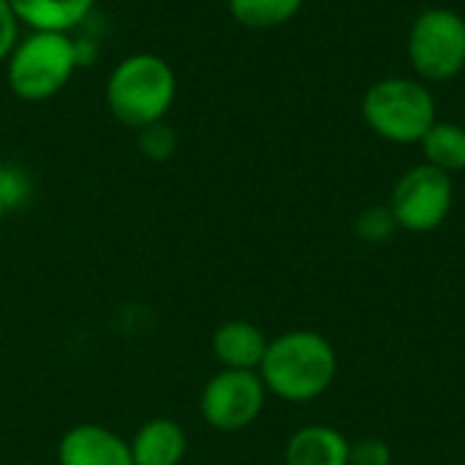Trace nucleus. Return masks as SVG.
<instances>
[{"label":"nucleus","instance_id":"nucleus-6","mask_svg":"<svg viewBox=\"0 0 465 465\" xmlns=\"http://www.w3.org/2000/svg\"><path fill=\"white\" fill-rule=\"evenodd\" d=\"M455 204V185L452 174L420 163L411 166L392 188L390 210L398 221V229H406L411 234H428L436 232L452 213Z\"/></svg>","mask_w":465,"mask_h":465},{"label":"nucleus","instance_id":"nucleus-9","mask_svg":"<svg viewBox=\"0 0 465 465\" xmlns=\"http://www.w3.org/2000/svg\"><path fill=\"white\" fill-rule=\"evenodd\" d=\"M270 338L251 322L232 319L213 332V357L226 371H259Z\"/></svg>","mask_w":465,"mask_h":465},{"label":"nucleus","instance_id":"nucleus-18","mask_svg":"<svg viewBox=\"0 0 465 465\" xmlns=\"http://www.w3.org/2000/svg\"><path fill=\"white\" fill-rule=\"evenodd\" d=\"M349 465H392V450L381 439H360V441H351Z\"/></svg>","mask_w":465,"mask_h":465},{"label":"nucleus","instance_id":"nucleus-1","mask_svg":"<svg viewBox=\"0 0 465 465\" xmlns=\"http://www.w3.org/2000/svg\"><path fill=\"white\" fill-rule=\"evenodd\" d=\"M259 376L267 395L286 403H313L338 379V351L316 330H289L267 343Z\"/></svg>","mask_w":465,"mask_h":465},{"label":"nucleus","instance_id":"nucleus-13","mask_svg":"<svg viewBox=\"0 0 465 465\" xmlns=\"http://www.w3.org/2000/svg\"><path fill=\"white\" fill-rule=\"evenodd\" d=\"M425 163L455 174L465 169V125L436 120L433 128L420 142Z\"/></svg>","mask_w":465,"mask_h":465},{"label":"nucleus","instance_id":"nucleus-3","mask_svg":"<svg viewBox=\"0 0 465 465\" xmlns=\"http://www.w3.org/2000/svg\"><path fill=\"white\" fill-rule=\"evenodd\" d=\"M76 68V44L68 33L30 30L5 60V84L19 101L41 104L54 98Z\"/></svg>","mask_w":465,"mask_h":465},{"label":"nucleus","instance_id":"nucleus-14","mask_svg":"<svg viewBox=\"0 0 465 465\" xmlns=\"http://www.w3.org/2000/svg\"><path fill=\"white\" fill-rule=\"evenodd\" d=\"M229 14L237 25L251 30H272L292 22L305 0H226Z\"/></svg>","mask_w":465,"mask_h":465},{"label":"nucleus","instance_id":"nucleus-4","mask_svg":"<svg viewBox=\"0 0 465 465\" xmlns=\"http://www.w3.org/2000/svg\"><path fill=\"white\" fill-rule=\"evenodd\" d=\"M365 125L392 144H420L439 120L436 98L422 79L387 76L362 95Z\"/></svg>","mask_w":465,"mask_h":465},{"label":"nucleus","instance_id":"nucleus-21","mask_svg":"<svg viewBox=\"0 0 465 465\" xmlns=\"http://www.w3.org/2000/svg\"><path fill=\"white\" fill-rule=\"evenodd\" d=\"M460 465H465V463H460Z\"/></svg>","mask_w":465,"mask_h":465},{"label":"nucleus","instance_id":"nucleus-15","mask_svg":"<svg viewBox=\"0 0 465 465\" xmlns=\"http://www.w3.org/2000/svg\"><path fill=\"white\" fill-rule=\"evenodd\" d=\"M354 232H357L360 240L379 245V242H387V240L398 232V221H395L390 204H387V207L373 204V207H368V210H362V213L357 215Z\"/></svg>","mask_w":465,"mask_h":465},{"label":"nucleus","instance_id":"nucleus-20","mask_svg":"<svg viewBox=\"0 0 465 465\" xmlns=\"http://www.w3.org/2000/svg\"><path fill=\"white\" fill-rule=\"evenodd\" d=\"M5 213H8V210H5V207H3V202H0V223H3V218H5Z\"/></svg>","mask_w":465,"mask_h":465},{"label":"nucleus","instance_id":"nucleus-12","mask_svg":"<svg viewBox=\"0 0 465 465\" xmlns=\"http://www.w3.org/2000/svg\"><path fill=\"white\" fill-rule=\"evenodd\" d=\"M16 19L27 30L71 33L95 8L98 0H8Z\"/></svg>","mask_w":465,"mask_h":465},{"label":"nucleus","instance_id":"nucleus-8","mask_svg":"<svg viewBox=\"0 0 465 465\" xmlns=\"http://www.w3.org/2000/svg\"><path fill=\"white\" fill-rule=\"evenodd\" d=\"M57 465H134L131 444L95 422L74 425L57 441Z\"/></svg>","mask_w":465,"mask_h":465},{"label":"nucleus","instance_id":"nucleus-11","mask_svg":"<svg viewBox=\"0 0 465 465\" xmlns=\"http://www.w3.org/2000/svg\"><path fill=\"white\" fill-rule=\"evenodd\" d=\"M351 441L330 425H305L292 433L283 465H349Z\"/></svg>","mask_w":465,"mask_h":465},{"label":"nucleus","instance_id":"nucleus-16","mask_svg":"<svg viewBox=\"0 0 465 465\" xmlns=\"http://www.w3.org/2000/svg\"><path fill=\"white\" fill-rule=\"evenodd\" d=\"M33 183L30 174L16 163H0V202L5 210H14L30 199Z\"/></svg>","mask_w":465,"mask_h":465},{"label":"nucleus","instance_id":"nucleus-5","mask_svg":"<svg viewBox=\"0 0 465 465\" xmlns=\"http://www.w3.org/2000/svg\"><path fill=\"white\" fill-rule=\"evenodd\" d=\"M409 63L422 82H450L465 68V19L452 8H425L409 30Z\"/></svg>","mask_w":465,"mask_h":465},{"label":"nucleus","instance_id":"nucleus-17","mask_svg":"<svg viewBox=\"0 0 465 465\" xmlns=\"http://www.w3.org/2000/svg\"><path fill=\"white\" fill-rule=\"evenodd\" d=\"M177 147V136L166 123H155L144 131H139V150L150 161H166Z\"/></svg>","mask_w":465,"mask_h":465},{"label":"nucleus","instance_id":"nucleus-10","mask_svg":"<svg viewBox=\"0 0 465 465\" xmlns=\"http://www.w3.org/2000/svg\"><path fill=\"white\" fill-rule=\"evenodd\" d=\"M128 444L134 465H180L188 452L185 428L169 417L147 420Z\"/></svg>","mask_w":465,"mask_h":465},{"label":"nucleus","instance_id":"nucleus-19","mask_svg":"<svg viewBox=\"0 0 465 465\" xmlns=\"http://www.w3.org/2000/svg\"><path fill=\"white\" fill-rule=\"evenodd\" d=\"M19 27H22V22L16 19L11 3H8V0H0V63L8 60L11 49H14L16 41L22 38V35H19Z\"/></svg>","mask_w":465,"mask_h":465},{"label":"nucleus","instance_id":"nucleus-2","mask_svg":"<svg viewBox=\"0 0 465 465\" xmlns=\"http://www.w3.org/2000/svg\"><path fill=\"white\" fill-rule=\"evenodd\" d=\"M106 109L109 114L134 131H144L163 123L177 98L174 68L153 52H136L123 57L106 76Z\"/></svg>","mask_w":465,"mask_h":465},{"label":"nucleus","instance_id":"nucleus-7","mask_svg":"<svg viewBox=\"0 0 465 465\" xmlns=\"http://www.w3.org/2000/svg\"><path fill=\"white\" fill-rule=\"evenodd\" d=\"M267 403V387L259 371H226L221 368L202 390L199 411L213 430L240 433L251 428Z\"/></svg>","mask_w":465,"mask_h":465}]
</instances>
